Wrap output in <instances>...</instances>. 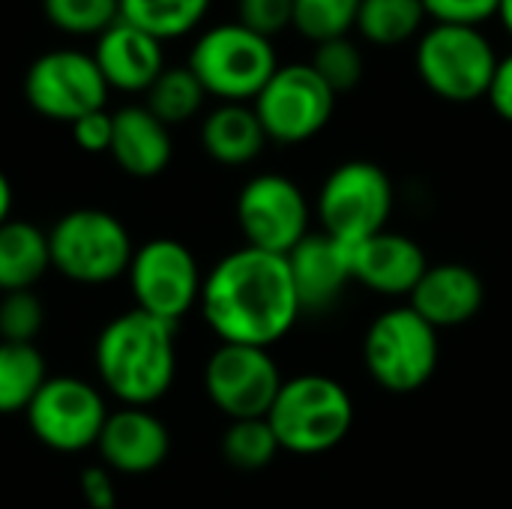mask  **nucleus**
I'll use <instances>...</instances> for the list:
<instances>
[{
    "label": "nucleus",
    "instance_id": "34",
    "mask_svg": "<svg viewBox=\"0 0 512 509\" xmlns=\"http://www.w3.org/2000/svg\"><path fill=\"white\" fill-rule=\"evenodd\" d=\"M72 138L84 153H108L111 138H114V114L99 108V111L78 117L72 123Z\"/></svg>",
    "mask_w": 512,
    "mask_h": 509
},
{
    "label": "nucleus",
    "instance_id": "28",
    "mask_svg": "<svg viewBox=\"0 0 512 509\" xmlns=\"http://www.w3.org/2000/svg\"><path fill=\"white\" fill-rule=\"evenodd\" d=\"M363 0H294V30L312 45L351 36Z\"/></svg>",
    "mask_w": 512,
    "mask_h": 509
},
{
    "label": "nucleus",
    "instance_id": "4",
    "mask_svg": "<svg viewBox=\"0 0 512 509\" xmlns=\"http://www.w3.org/2000/svg\"><path fill=\"white\" fill-rule=\"evenodd\" d=\"M207 96L222 102H255L264 84L279 69L273 39H264L240 21H225L204 30L186 63Z\"/></svg>",
    "mask_w": 512,
    "mask_h": 509
},
{
    "label": "nucleus",
    "instance_id": "22",
    "mask_svg": "<svg viewBox=\"0 0 512 509\" xmlns=\"http://www.w3.org/2000/svg\"><path fill=\"white\" fill-rule=\"evenodd\" d=\"M51 270L48 234L24 219H6L0 225V291H33V285Z\"/></svg>",
    "mask_w": 512,
    "mask_h": 509
},
{
    "label": "nucleus",
    "instance_id": "10",
    "mask_svg": "<svg viewBox=\"0 0 512 509\" xmlns=\"http://www.w3.org/2000/svg\"><path fill=\"white\" fill-rule=\"evenodd\" d=\"M108 84L93 54L78 48H54L39 54L24 75L27 105L57 123H75L78 117L105 108Z\"/></svg>",
    "mask_w": 512,
    "mask_h": 509
},
{
    "label": "nucleus",
    "instance_id": "26",
    "mask_svg": "<svg viewBox=\"0 0 512 509\" xmlns=\"http://www.w3.org/2000/svg\"><path fill=\"white\" fill-rule=\"evenodd\" d=\"M204 99L207 90L189 66H165L147 90V111H153L165 126H177L192 120Z\"/></svg>",
    "mask_w": 512,
    "mask_h": 509
},
{
    "label": "nucleus",
    "instance_id": "7",
    "mask_svg": "<svg viewBox=\"0 0 512 509\" xmlns=\"http://www.w3.org/2000/svg\"><path fill=\"white\" fill-rule=\"evenodd\" d=\"M441 342L438 330L411 306L381 312L366 330L363 360L369 375L387 393H417L438 369Z\"/></svg>",
    "mask_w": 512,
    "mask_h": 509
},
{
    "label": "nucleus",
    "instance_id": "36",
    "mask_svg": "<svg viewBox=\"0 0 512 509\" xmlns=\"http://www.w3.org/2000/svg\"><path fill=\"white\" fill-rule=\"evenodd\" d=\"M81 492H84L90 509H114L117 504L114 483H111L108 471H102V468H87L81 474Z\"/></svg>",
    "mask_w": 512,
    "mask_h": 509
},
{
    "label": "nucleus",
    "instance_id": "9",
    "mask_svg": "<svg viewBox=\"0 0 512 509\" xmlns=\"http://www.w3.org/2000/svg\"><path fill=\"white\" fill-rule=\"evenodd\" d=\"M252 108L267 132V141L303 144L330 123L336 93L312 69V63H279Z\"/></svg>",
    "mask_w": 512,
    "mask_h": 509
},
{
    "label": "nucleus",
    "instance_id": "3",
    "mask_svg": "<svg viewBox=\"0 0 512 509\" xmlns=\"http://www.w3.org/2000/svg\"><path fill=\"white\" fill-rule=\"evenodd\" d=\"M267 420L282 450L315 456L348 438L354 402L348 390L327 375H297L282 384Z\"/></svg>",
    "mask_w": 512,
    "mask_h": 509
},
{
    "label": "nucleus",
    "instance_id": "12",
    "mask_svg": "<svg viewBox=\"0 0 512 509\" xmlns=\"http://www.w3.org/2000/svg\"><path fill=\"white\" fill-rule=\"evenodd\" d=\"M27 426L39 444L57 453H81L99 444L108 408L102 393L81 378H48L30 402Z\"/></svg>",
    "mask_w": 512,
    "mask_h": 509
},
{
    "label": "nucleus",
    "instance_id": "25",
    "mask_svg": "<svg viewBox=\"0 0 512 509\" xmlns=\"http://www.w3.org/2000/svg\"><path fill=\"white\" fill-rule=\"evenodd\" d=\"M210 9V0H120V18L159 42L192 33Z\"/></svg>",
    "mask_w": 512,
    "mask_h": 509
},
{
    "label": "nucleus",
    "instance_id": "31",
    "mask_svg": "<svg viewBox=\"0 0 512 509\" xmlns=\"http://www.w3.org/2000/svg\"><path fill=\"white\" fill-rule=\"evenodd\" d=\"M45 324V306L33 291H6L0 297V342L33 345Z\"/></svg>",
    "mask_w": 512,
    "mask_h": 509
},
{
    "label": "nucleus",
    "instance_id": "23",
    "mask_svg": "<svg viewBox=\"0 0 512 509\" xmlns=\"http://www.w3.org/2000/svg\"><path fill=\"white\" fill-rule=\"evenodd\" d=\"M429 21L423 0H363L354 30L378 48H399L420 39Z\"/></svg>",
    "mask_w": 512,
    "mask_h": 509
},
{
    "label": "nucleus",
    "instance_id": "33",
    "mask_svg": "<svg viewBox=\"0 0 512 509\" xmlns=\"http://www.w3.org/2000/svg\"><path fill=\"white\" fill-rule=\"evenodd\" d=\"M435 24H465L483 27L489 18H498L501 0H423Z\"/></svg>",
    "mask_w": 512,
    "mask_h": 509
},
{
    "label": "nucleus",
    "instance_id": "13",
    "mask_svg": "<svg viewBox=\"0 0 512 509\" xmlns=\"http://www.w3.org/2000/svg\"><path fill=\"white\" fill-rule=\"evenodd\" d=\"M285 378L270 357V348L222 342L204 369V387L210 402L228 420L267 417Z\"/></svg>",
    "mask_w": 512,
    "mask_h": 509
},
{
    "label": "nucleus",
    "instance_id": "29",
    "mask_svg": "<svg viewBox=\"0 0 512 509\" xmlns=\"http://www.w3.org/2000/svg\"><path fill=\"white\" fill-rule=\"evenodd\" d=\"M45 18L72 36H99L120 21V0H42Z\"/></svg>",
    "mask_w": 512,
    "mask_h": 509
},
{
    "label": "nucleus",
    "instance_id": "38",
    "mask_svg": "<svg viewBox=\"0 0 512 509\" xmlns=\"http://www.w3.org/2000/svg\"><path fill=\"white\" fill-rule=\"evenodd\" d=\"M498 21H501V27L510 33L512 39V0H501V6H498Z\"/></svg>",
    "mask_w": 512,
    "mask_h": 509
},
{
    "label": "nucleus",
    "instance_id": "11",
    "mask_svg": "<svg viewBox=\"0 0 512 509\" xmlns=\"http://www.w3.org/2000/svg\"><path fill=\"white\" fill-rule=\"evenodd\" d=\"M126 276L135 297V309L171 327L201 300L204 279L198 261L189 246L171 237H156L135 249Z\"/></svg>",
    "mask_w": 512,
    "mask_h": 509
},
{
    "label": "nucleus",
    "instance_id": "6",
    "mask_svg": "<svg viewBox=\"0 0 512 509\" xmlns=\"http://www.w3.org/2000/svg\"><path fill=\"white\" fill-rule=\"evenodd\" d=\"M420 81L447 102H474L489 93L498 51L480 27L432 24L414 51Z\"/></svg>",
    "mask_w": 512,
    "mask_h": 509
},
{
    "label": "nucleus",
    "instance_id": "16",
    "mask_svg": "<svg viewBox=\"0 0 512 509\" xmlns=\"http://www.w3.org/2000/svg\"><path fill=\"white\" fill-rule=\"evenodd\" d=\"M348 252L354 282L384 297H411L429 267L420 243L396 231H378L348 246Z\"/></svg>",
    "mask_w": 512,
    "mask_h": 509
},
{
    "label": "nucleus",
    "instance_id": "18",
    "mask_svg": "<svg viewBox=\"0 0 512 509\" xmlns=\"http://www.w3.org/2000/svg\"><path fill=\"white\" fill-rule=\"evenodd\" d=\"M93 60L105 84L123 93H147L165 69L162 42L123 18L96 36Z\"/></svg>",
    "mask_w": 512,
    "mask_h": 509
},
{
    "label": "nucleus",
    "instance_id": "30",
    "mask_svg": "<svg viewBox=\"0 0 512 509\" xmlns=\"http://www.w3.org/2000/svg\"><path fill=\"white\" fill-rule=\"evenodd\" d=\"M312 69L327 81V87L339 96V93H351L366 72V60L360 45L351 36H339V39H327L318 42L312 51Z\"/></svg>",
    "mask_w": 512,
    "mask_h": 509
},
{
    "label": "nucleus",
    "instance_id": "37",
    "mask_svg": "<svg viewBox=\"0 0 512 509\" xmlns=\"http://www.w3.org/2000/svg\"><path fill=\"white\" fill-rule=\"evenodd\" d=\"M9 210H12V183H9V177L0 171V225L9 219Z\"/></svg>",
    "mask_w": 512,
    "mask_h": 509
},
{
    "label": "nucleus",
    "instance_id": "17",
    "mask_svg": "<svg viewBox=\"0 0 512 509\" xmlns=\"http://www.w3.org/2000/svg\"><path fill=\"white\" fill-rule=\"evenodd\" d=\"M96 450L108 471L150 474L168 459L171 435L168 426L147 408H120L117 414H108Z\"/></svg>",
    "mask_w": 512,
    "mask_h": 509
},
{
    "label": "nucleus",
    "instance_id": "14",
    "mask_svg": "<svg viewBox=\"0 0 512 509\" xmlns=\"http://www.w3.org/2000/svg\"><path fill=\"white\" fill-rule=\"evenodd\" d=\"M237 225L246 246L288 255L309 234V201L285 174H258L237 195Z\"/></svg>",
    "mask_w": 512,
    "mask_h": 509
},
{
    "label": "nucleus",
    "instance_id": "8",
    "mask_svg": "<svg viewBox=\"0 0 512 509\" xmlns=\"http://www.w3.org/2000/svg\"><path fill=\"white\" fill-rule=\"evenodd\" d=\"M396 204V189L387 171L369 159H351L333 168L318 192L321 231L345 246H354L378 231Z\"/></svg>",
    "mask_w": 512,
    "mask_h": 509
},
{
    "label": "nucleus",
    "instance_id": "1",
    "mask_svg": "<svg viewBox=\"0 0 512 509\" xmlns=\"http://www.w3.org/2000/svg\"><path fill=\"white\" fill-rule=\"evenodd\" d=\"M198 303L222 342L255 348L276 345L303 315L285 255L252 246L225 255L204 276Z\"/></svg>",
    "mask_w": 512,
    "mask_h": 509
},
{
    "label": "nucleus",
    "instance_id": "24",
    "mask_svg": "<svg viewBox=\"0 0 512 509\" xmlns=\"http://www.w3.org/2000/svg\"><path fill=\"white\" fill-rule=\"evenodd\" d=\"M45 381L48 369L36 345L0 342V417L27 411Z\"/></svg>",
    "mask_w": 512,
    "mask_h": 509
},
{
    "label": "nucleus",
    "instance_id": "5",
    "mask_svg": "<svg viewBox=\"0 0 512 509\" xmlns=\"http://www.w3.org/2000/svg\"><path fill=\"white\" fill-rule=\"evenodd\" d=\"M51 267L81 285H105L126 276L132 264V237L126 225L96 207L63 213L48 231Z\"/></svg>",
    "mask_w": 512,
    "mask_h": 509
},
{
    "label": "nucleus",
    "instance_id": "32",
    "mask_svg": "<svg viewBox=\"0 0 512 509\" xmlns=\"http://www.w3.org/2000/svg\"><path fill=\"white\" fill-rule=\"evenodd\" d=\"M237 21L252 33L273 39L294 24V0H237Z\"/></svg>",
    "mask_w": 512,
    "mask_h": 509
},
{
    "label": "nucleus",
    "instance_id": "21",
    "mask_svg": "<svg viewBox=\"0 0 512 509\" xmlns=\"http://www.w3.org/2000/svg\"><path fill=\"white\" fill-rule=\"evenodd\" d=\"M201 144L219 165H249L267 144V132L246 102H222L201 123Z\"/></svg>",
    "mask_w": 512,
    "mask_h": 509
},
{
    "label": "nucleus",
    "instance_id": "35",
    "mask_svg": "<svg viewBox=\"0 0 512 509\" xmlns=\"http://www.w3.org/2000/svg\"><path fill=\"white\" fill-rule=\"evenodd\" d=\"M486 99L492 102V108H495V114L501 120L512 123V51L504 54V57H498V66H495V75H492Z\"/></svg>",
    "mask_w": 512,
    "mask_h": 509
},
{
    "label": "nucleus",
    "instance_id": "15",
    "mask_svg": "<svg viewBox=\"0 0 512 509\" xmlns=\"http://www.w3.org/2000/svg\"><path fill=\"white\" fill-rule=\"evenodd\" d=\"M285 261H288L291 282L300 300V312L330 309L354 282L348 246L324 231H309L285 255Z\"/></svg>",
    "mask_w": 512,
    "mask_h": 509
},
{
    "label": "nucleus",
    "instance_id": "19",
    "mask_svg": "<svg viewBox=\"0 0 512 509\" xmlns=\"http://www.w3.org/2000/svg\"><path fill=\"white\" fill-rule=\"evenodd\" d=\"M486 291L483 279L468 267L456 261L429 264L417 288L411 291V309L426 318L435 330L462 327L483 309Z\"/></svg>",
    "mask_w": 512,
    "mask_h": 509
},
{
    "label": "nucleus",
    "instance_id": "20",
    "mask_svg": "<svg viewBox=\"0 0 512 509\" xmlns=\"http://www.w3.org/2000/svg\"><path fill=\"white\" fill-rule=\"evenodd\" d=\"M111 159L129 177H156L168 168L174 144L168 126L147 111V105H126L114 111V138Z\"/></svg>",
    "mask_w": 512,
    "mask_h": 509
},
{
    "label": "nucleus",
    "instance_id": "2",
    "mask_svg": "<svg viewBox=\"0 0 512 509\" xmlns=\"http://www.w3.org/2000/svg\"><path fill=\"white\" fill-rule=\"evenodd\" d=\"M93 357L102 387L123 408H147L174 384V327L141 309H129L102 327Z\"/></svg>",
    "mask_w": 512,
    "mask_h": 509
},
{
    "label": "nucleus",
    "instance_id": "27",
    "mask_svg": "<svg viewBox=\"0 0 512 509\" xmlns=\"http://www.w3.org/2000/svg\"><path fill=\"white\" fill-rule=\"evenodd\" d=\"M282 453L279 438L267 417L231 420L222 435V456L237 471H261Z\"/></svg>",
    "mask_w": 512,
    "mask_h": 509
}]
</instances>
